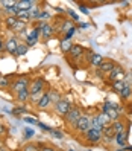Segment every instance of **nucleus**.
Listing matches in <instances>:
<instances>
[{
  "mask_svg": "<svg viewBox=\"0 0 132 151\" xmlns=\"http://www.w3.org/2000/svg\"><path fill=\"white\" fill-rule=\"evenodd\" d=\"M29 84H31V79H29L28 76H21V78H17L9 87H11V92H14V93L17 95L18 92L24 90V88H28Z\"/></svg>",
  "mask_w": 132,
  "mask_h": 151,
  "instance_id": "nucleus-1",
  "label": "nucleus"
},
{
  "mask_svg": "<svg viewBox=\"0 0 132 151\" xmlns=\"http://www.w3.org/2000/svg\"><path fill=\"white\" fill-rule=\"evenodd\" d=\"M82 116V110L76 107V105H72V109L68 110V113L65 114V121L70 125H76V122L79 121V118Z\"/></svg>",
  "mask_w": 132,
  "mask_h": 151,
  "instance_id": "nucleus-2",
  "label": "nucleus"
},
{
  "mask_svg": "<svg viewBox=\"0 0 132 151\" xmlns=\"http://www.w3.org/2000/svg\"><path fill=\"white\" fill-rule=\"evenodd\" d=\"M84 134H85V139L88 142H91V144H99L102 140V131L97 130V128H90V130H87Z\"/></svg>",
  "mask_w": 132,
  "mask_h": 151,
  "instance_id": "nucleus-3",
  "label": "nucleus"
},
{
  "mask_svg": "<svg viewBox=\"0 0 132 151\" xmlns=\"http://www.w3.org/2000/svg\"><path fill=\"white\" fill-rule=\"evenodd\" d=\"M125 70L121 69V66H119V64H116L112 67V70L108 73V78L111 79V83L112 81H123V79H125Z\"/></svg>",
  "mask_w": 132,
  "mask_h": 151,
  "instance_id": "nucleus-4",
  "label": "nucleus"
},
{
  "mask_svg": "<svg viewBox=\"0 0 132 151\" xmlns=\"http://www.w3.org/2000/svg\"><path fill=\"white\" fill-rule=\"evenodd\" d=\"M70 109H72V102H70V101L59 99L58 102H55V110H56L58 114H61V116H65Z\"/></svg>",
  "mask_w": 132,
  "mask_h": 151,
  "instance_id": "nucleus-5",
  "label": "nucleus"
},
{
  "mask_svg": "<svg viewBox=\"0 0 132 151\" xmlns=\"http://www.w3.org/2000/svg\"><path fill=\"white\" fill-rule=\"evenodd\" d=\"M43 88H44V79L37 78V79H33V81H31L28 90H29L31 95H37V93H41L43 92Z\"/></svg>",
  "mask_w": 132,
  "mask_h": 151,
  "instance_id": "nucleus-6",
  "label": "nucleus"
},
{
  "mask_svg": "<svg viewBox=\"0 0 132 151\" xmlns=\"http://www.w3.org/2000/svg\"><path fill=\"white\" fill-rule=\"evenodd\" d=\"M76 130L81 131V133H85L87 130H90V118L87 116V114H82L81 118H79V121L76 122Z\"/></svg>",
  "mask_w": 132,
  "mask_h": 151,
  "instance_id": "nucleus-7",
  "label": "nucleus"
},
{
  "mask_svg": "<svg viewBox=\"0 0 132 151\" xmlns=\"http://www.w3.org/2000/svg\"><path fill=\"white\" fill-rule=\"evenodd\" d=\"M114 139H116V131H114V128L111 125H106L102 128V140H105L106 144H109V142H112Z\"/></svg>",
  "mask_w": 132,
  "mask_h": 151,
  "instance_id": "nucleus-8",
  "label": "nucleus"
},
{
  "mask_svg": "<svg viewBox=\"0 0 132 151\" xmlns=\"http://www.w3.org/2000/svg\"><path fill=\"white\" fill-rule=\"evenodd\" d=\"M102 113L106 114L109 121H119V110L109 107V102H105L103 104V111Z\"/></svg>",
  "mask_w": 132,
  "mask_h": 151,
  "instance_id": "nucleus-9",
  "label": "nucleus"
},
{
  "mask_svg": "<svg viewBox=\"0 0 132 151\" xmlns=\"http://www.w3.org/2000/svg\"><path fill=\"white\" fill-rule=\"evenodd\" d=\"M114 66H116V63H114V61H111V60H103V61H102V64L97 67V70H99L102 75H103V73H106V75H108L111 70H112Z\"/></svg>",
  "mask_w": 132,
  "mask_h": 151,
  "instance_id": "nucleus-10",
  "label": "nucleus"
},
{
  "mask_svg": "<svg viewBox=\"0 0 132 151\" xmlns=\"http://www.w3.org/2000/svg\"><path fill=\"white\" fill-rule=\"evenodd\" d=\"M38 28H40V32H41V35H43L44 40H47L50 35H52V32H53V26L49 24V23H41Z\"/></svg>",
  "mask_w": 132,
  "mask_h": 151,
  "instance_id": "nucleus-11",
  "label": "nucleus"
},
{
  "mask_svg": "<svg viewBox=\"0 0 132 151\" xmlns=\"http://www.w3.org/2000/svg\"><path fill=\"white\" fill-rule=\"evenodd\" d=\"M15 8L18 11H31L33 8V2H31V0H18V2H15Z\"/></svg>",
  "mask_w": 132,
  "mask_h": 151,
  "instance_id": "nucleus-12",
  "label": "nucleus"
},
{
  "mask_svg": "<svg viewBox=\"0 0 132 151\" xmlns=\"http://www.w3.org/2000/svg\"><path fill=\"white\" fill-rule=\"evenodd\" d=\"M49 104H52V101H50V95H49V92H44V93L41 95V98L38 99L37 105H38V109H47V107H49Z\"/></svg>",
  "mask_w": 132,
  "mask_h": 151,
  "instance_id": "nucleus-13",
  "label": "nucleus"
},
{
  "mask_svg": "<svg viewBox=\"0 0 132 151\" xmlns=\"http://www.w3.org/2000/svg\"><path fill=\"white\" fill-rule=\"evenodd\" d=\"M128 136H129V131H128V130H125V131L119 133V134H116V142H117V145H119L120 148H123V147L126 145Z\"/></svg>",
  "mask_w": 132,
  "mask_h": 151,
  "instance_id": "nucleus-14",
  "label": "nucleus"
},
{
  "mask_svg": "<svg viewBox=\"0 0 132 151\" xmlns=\"http://www.w3.org/2000/svg\"><path fill=\"white\" fill-rule=\"evenodd\" d=\"M70 54H72L73 58H81L85 54V49L81 46V44H73L72 49H70Z\"/></svg>",
  "mask_w": 132,
  "mask_h": 151,
  "instance_id": "nucleus-15",
  "label": "nucleus"
},
{
  "mask_svg": "<svg viewBox=\"0 0 132 151\" xmlns=\"http://www.w3.org/2000/svg\"><path fill=\"white\" fill-rule=\"evenodd\" d=\"M5 47H6V50L9 52V54L15 55V50H17V47H18V41H17V38H9L5 43Z\"/></svg>",
  "mask_w": 132,
  "mask_h": 151,
  "instance_id": "nucleus-16",
  "label": "nucleus"
},
{
  "mask_svg": "<svg viewBox=\"0 0 132 151\" xmlns=\"http://www.w3.org/2000/svg\"><path fill=\"white\" fill-rule=\"evenodd\" d=\"M131 96H132V86L125 84V87H123V90L120 92V98H121L123 101H128Z\"/></svg>",
  "mask_w": 132,
  "mask_h": 151,
  "instance_id": "nucleus-17",
  "label": "nucleus"
},
{
  "mask_svg": "<svg viewBox=\"0 0 132 151\" xmlns=\"http://www.w3.org/2000/svg\"><path fill=\"white\" fill-rule=\"evenodd\" d=\"M111 127L114 128V131H116V134H119V133H121V131H125V130H126L125 122H121L120 119H119V121H114V122L111 124Z\"/></svg>",
  "mask_w": 132,
  "mask_h": 151,
  "instance_id": "nucleus-18",
  "label": "nucleus"
},
{
  "mask_svg": "<svg viewBox=\"0 0 132 151\" xmlns=\"http://www.w3.org/2000/svg\"><path fill=\"white\" fill-rule=\"evenodd\" d=\"M102 61H103V57H102L100 54H93L91 58H90V64H91L93 67H99V66L102 64Z\"/></svg>",
  "mask_w": 132,
  "mask_h": 151,
  "instance_id": "nucleus-19",
  "label": "nucleus"
},
{
  "mask_svg": "<svg viewBox=\"0 0 132 151\" xmlns=\"http://www.w3.org/2000/svg\"><path fill=\"white\" fill-rule=\"evenodd\" d=\"M72 29H75V24H73V22H70V20H65V22H62V24H61V28H59V32H62V34H67V32H70Z\"/></svg>",
  "mask_w": 132,
  "mask_h": 151,
  "instance_id": "nucleus-20",
  "label": "nucleus"
},
{
  "mask_svg": "<svg viewBox=\"0 0 132 151\" xmlns=\"http://www.w3.org/2000/svg\"><path fill=\"white\" fill-rule=\"evenodd\" d=\"M29 96H31V93H29L28 88H24V90H21V92H18V93L15 95L17 101H20V102H26V101L29 99Z\"/></svg>",
  "mask_w": 132,
  "mask_h": 151,
  "instance_id": "nucleus-21",
  "label": "nucleus"
},
{
  "mask_svg": "<svg viewBox=\"0 0 132 151\" xmlns=\"http://www.w3.org/2000/svg\"><path fill=\"white\" fill-rule=\"evenodd\" d=\"M28 44L26 43H18V47H17V50H15V55L17 57H24L26 54H28Z\"/></svg>",
  "mask_w": 132,
  "mask_h": 151,
  "instance_id": "nucleus-22",
  "label": "nucleus"
},
{
  "mask_svg": "<svg viewBox=\"0 0 132 151\" xmlns=\"http://www.w3.org/2000/svg\"><path fill=\"white\" fill-rule=\"evenodd\" d=\"M97 121H99V124H100V127L103 128V127H106V125H111V121L108 119V116L105 113H100L99 116H97Z\"/></svg>",
  "mask_w": 132,
  "mask_h": 151,
  "instance_id": "nucleus-23",
  "label": "nucleus"
},
{
  "mask_svg": "<svg viewBox=\"0 0 132 151\" xmlns=\"http://www.w3.org/2000/svg\"><path fill=\"white\" fill-rule=\"evenodd\" d=\"M15 17H17V20H20L23 23H28L29 22V11H18Z\"/></svg>",
  "mask_w": 132,
  "mask_h": 151,
  "instance_id": "nucleus-24",
  "label": "nucleus"
},
{
  "mask_svg": "<svg viewBox=\"0 0 132 151\" xmlns=\"http://www.w3.org/2000/svg\"><path fill=\"white\" fill-rule=\"evenodd\" d=\"M72 46H73V43L70 41V40H64V41H61V50H62V52H70Z\"/></svg>",
  "mask_w": 132,
  "mask_h": 151,
  "instance_id": "nucleus-25",
  "label": "nucleus"
},
{
  "mask_svg": "<svg viewBox=\"0 0 132 151\" xmlns=\"http://www.w3.org/2000/svg\"><path fill=\"white\" fill-rule=\"evenodd\" d=\"M21 151H40V147L37 145V144H26L23 148H21Z\"/></svg>",
  "mask_w": 132,
  "mask_h": 151,
  "instance_id": "nucleus-26",
  "label": "nucleus"
},
{
  "mask_svg": "<svg viewBox=\"0 0 132 151\" xmlns=\"http://www.w3.org/2000/svg\"><path fill=\"white\" fill-rule=\"evenodd\" d=\"M12 31H15V32H24L26 31V23H23V22H17L15 23V26L12 28Z\"/></svg>",
  "mask_w": 132,
  "mask_h": 151,
  "instance_id": "nucleus-27",
  "label": "nucleus"
},
{
  "mask_svg": "<svg viewBox=\"0 0 132 151\" xmlns=\"http://www.w3.org/2000/svg\"><path fill=\"white\" fill-rule=\"evenodd\" d=\"M40 17V9L38 8H32V9L29 11V20H35V19H38Z\"/></svg>",
  "mask_w": 132,
  "mask_h": 151,
  "instance_id": "nucleus-28",
  "label": "nucleus"
},
{
  "mask_svg": "<svg viewBox=\"0 0 132 151\" xmlns=\"http://www.w3.org/2000/svg\"><path fill=\"white\" fill-rule=\"evenodd\" d=\"M123 87H125V83H123V81H112V88H114V90H116V92H121L123 90Z\"/></svg>",
  "mask_w": 132,
  "mask_h": 151,
  "instance_id": "nucleus-29",
  "label": "nucleus"
},
{
  "mask_svg": "<svg viewBox=\"0 0 132 151\" xmlns=\"http://www.w3.org/2000/svg\"><path fill=\"white\" fill-rule=\"evenodd\" d=\"M17 22H18V20H17V17H14V15H9V17L6 19V24H8V28H14Z\"/></svg>",
  "mask_w": 132,
  "mask_h": 151,
  "instance_id": "nucleus-30",
  "label": "nucleus"
},
{
  "mask_svg": "<svg viewBox=\"0 0 132 151\" xmlns=\"http://www.w3.org/2000/svg\"><path fill=\"white\" fill-rule=\"evenodd\" d=\"M8 86H11V81L6 76H0V88H5Z\"/></svg>",
  "mask_w": 132,
  "mask_h": 151,
  "instance_id": "nucleus-31",
  "label": "nucleus"
},
{
  "mask_svg": "<svg viewBox=\"0 0 132 151\" xmlns=\"http://www.w3.org/2000/svg\"><path fill=\"white\" fill-rule=\"evenodd\" d=\"M123 83L128 84V86H132V72L125 73V79H123Z\"/></svg>",
  "mask_w": 132,
  "mask_h": 151,
  "instance_id": "nucleus-32",
  "label": "nucleus"
},
{
  "mask_svg": "<svg viewBox=\"0 0 132 151\" xmlns=\"http://www.w3.org/2000/svg\"><path fill=\"white\" fill-rule=\"evenodd\" d=\"M23 113H26V109L24 107H17V109H12V114H23Z\"/></svg>",
  "mask_w": 132,
  "mask_h": 151,
  "instance_id": "nucleus-33",
  "label": "nucleus"
},
{
  "mask_svg": "<svg viewBox=\"0 0 132 151\" xmlns=\"http://www.w3.org/2000/svg\"><path fill=\"white\" fill-rule=\"evenodd\" d=\"M49 133H52V134H53L55 137H58V139H62L64 137V134L61 131H58V130H53V128H50V131Z\"/></svg>",
  "mask_w": 132,
  "mask_h": 151,
  "instance_id": "nucleus-34",
  "label": "nucleus"
},
{
  "mask_svg": "<svg viewBox=\"0 0 132 151\" xmlns=\"http://www.w3.org/2000/svg\"><path fill=\"white\" fill-rule=\"evenodd\" d=\"M75 32H76V28H75V29H72L70 32H67V34H65V40H70V38H72L73 35H75Z\"/></svg>",
  "mask_w": 132,
  "mask_h": 151,
  "instance_id": "nucleus-35",
  "label": "nucleus"
},
{
  "mask_svg": "<svg viewBox=\"0 0 132 151\" xmlns=\"http://www.w3.org/2000/svg\"><path fill=\"white\" fill-rule=\"evenodd\" d=\"M24 122L33 124V125H37V124H38V121H37V119H32V118H24Z\"/></svg>",
  "mask_w": 132,
  "mask_h": 151,
  "instance_id": "nucleus-36",
  "label": "nucleus"
},
{
  "mask_svg": "<svg viewBox=\"0 0 132 151\" xmlns=\"http://www.w3.org/2000/svg\"><path fill=\"white\" fill-rule=\"evenodd\" d=\"M47 17H49V12H40V17H38V19H41V20H46Z\"/></svg>",
  "mask_w": 132,
  "mask_h": 151,
  "instance_id": "nucleus-37",
  "label": "nucleus"
},
{
  "mask_svg": "<svg viewBox=\"0 0 132 151\" xmlns=\"http://www.w3.org/2000/svg\"><path fill=\"white\" fill-rule=\"evenodd\" d=\"M32 134H33V130L28 128V130H26V133H24V137H31Z\"/></svg>",
  "mask_w": 132,
  "mask_h": 151,
  "instance_id": "nucleus-38",
  "label": "nucleus"
},
{
  "mask_svg": "<svg viewBox=\"0 0 132 151\" xmlns=\"http://www.w3.org/2000/svg\"><path fill=\"white\" fill-rule=\"evenodd\" d=\"M40 151H56V150L52 147H43V148H40Z\"/></svg>",
  "mask_w": 132,
  "mask_h": 151,
  "instance_id": "nucleus-39",
  "label": "nucleus"
},
{
  "mask_svg": "<svg viewBox=\"0 0 132 151\" xmlns=\"http://www.w3.org/2000/svg\"><path fill=\"white\" fill-rule=\"evenodd\" d=\"M68 12H70V15H72V17H73V20H76V22L79 20V17H77V15H76V14L73 12V11H68Z\"/></svg>",
  "mask_w": 132,
  "mask_h": 151,
  "instance_id": "nucleus-40",
  "label": "nucleus"
},
{
  "mask_svg": "<svg viewBox=\"0 0 132 151\" xmlns=\"http://www.w3.org/2000/svg\"><path fill=\"white\" fill-rule=\"evenodd\" d=\"M81 11H82V12H85V14L88 12V9H87V8H85V6H81Z\"/></svg>",
  "mask_w": 132,
  "mask_h": 151,
  "instance_id": "nucleus-41",
  "label": "nucleus"
},
{
  "mask_svg": "<svg viewBox=\"0 0 132 151\" xmlns=\"http://www.w3.org/2000/svg\"><path fill=\"white\" fill-rule=\"evenodd\" d=\"M3 131H5V127L2 125V124H0V134H2V133H3Z\"/></svg>",
  "mask_w": 132,
  "mask_h": 151,
  "instance_id": "nucleus-42",
  "label": "nucleus"
},
{
  "mask_svg": "<svg viewBox=\"0 0 132 151\" xmlns=\"http://www.w3.org/2000/svg\"><path fill=\"white\" fill-rule=\"evenodd\" d=\"M3 44H5V43L2 41V38H0V50H2V49H3Z\"/></svg>",
  "mask_w": 132,
  "mask_h": 151,
  "instance_id": "nucleus-43",
  "label": "nucleus"
},
{
  "mask_svg": "<svg viewBox=\"0 0 132 151\" xmlns=\"http://www.w3.org/2000/svg\"><path fill=\"white\" fill-rule=\"evenodd\" d=\"M0 151H8L6 148H0Z\"/></svg>",
  "mask_w": 132,
  "mask_h": 151,
  "instance_id": "nucleus-44",
  "label": "nucleus"
},
{
  "mask_svg": "<svg viewBox=\"0 0 132 151\" xmlns=\"http://www.w3.org/2000/svg\"><path fill=\"white\" fill-rule=\"evenodd\" d=\"M114 151H123V148H119V150H114Z\"/></svg>",
  "mask_w": 132,
  "mask_h": 151,
  "instance_id": "nucleus-45",
  "label": "nucleus"
},
{
  "mask_svg": "<svg viewBox=\"0 0 132 151\" xmlns=\"http://www.w3.org/2000/svg\"><path fill=\"white\" fill-rule=\"evenodd\" d=\"M68 151H75V150H68Z\"/></svg>",
  "mask_w": 132,
  "mask_h": 151,
  "instance_id": "nucleus-46",
  "label": "nucleus"
},
{
  "mask_svg": "<svg viewBox=\"0 0 132 151\" xmlns=\"http://www.w3.org/2000/svg\"><path fill=\"white\" fill-rule=\"evenodd\" d=\"M87 151H90V150H87Z\"/></svg>",
  "mask_w": 132,
  "mask_h": 151,
  "instance_id": "nucleus-47",
  "label": "nucleus"
}]
</instances>
